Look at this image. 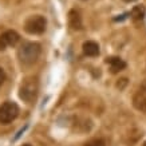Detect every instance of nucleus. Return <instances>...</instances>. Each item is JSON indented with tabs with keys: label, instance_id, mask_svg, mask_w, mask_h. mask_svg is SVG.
Listing matches in <instances>:
<instances>
[{
	"label": "nucleus",
	"instance_id": "6e6552de",
	"mask_svg": "<svg viewBox=\"0 0 146 146\" xmlns=\"http://www.w3.org/2000/svg\"><path fill=\"white\" fill-rule=\"evenodd\" d=\"M68 23H70V27L74 28V30H80L82 28V18L78 11L75 9H71L70 13H68Z\"/></svg>",
	"mask_w": 146,
	"mask_h": 146
},
{
	"label": "nucleus",
	"instance_id": "4468645a",
	"mask_svg": "<svg viewBox=\"0 0 146 146\" xmlns=\"http://www.w3.org/2000/svg\"><path fill=\"white\" fill-rule=\"evenodd\" d=\"M125 3H133V1H135V0H123Z\"/></svg>",
	"mask_w": 146,
	"mask_h": 146
},
{
	"label": "nucleus",
	"instance_id": "9d476101",
	"mask_svg": "<svg viewBox=\"0 0 146 146\" xmlns=\"http://www.w3.org/2000/svg\"><path fill=\"white\" fill-rule=\"evenodd\" d=\"M146 15V8L143 5H135L131 11H130V16L134 20H142Z\"/></svg>",
	"mask_w": 146,
	"mask_h": 146
},
{
	"label": "nucleus",
	"instance_id": "ddd939ff",
	"mask_svg": "<svg viewBox=\"0 0 146 146\" xmlns=\"http://www.w3.org/2000/svg\"><path fill=\"white\" fill-rule=\"evenodd\" d=\"M4 79H5V72H4V70L0 67V86L4 83Z\"/></svg>",
	"mask_w": 146,
	"mask_h": 146
},
{
	"label": "nucleus",
	"instance_id": "f03ea898",
	"mask_svg": "<svg viewBox=\"0 0 146 146\" xmlns=\"http://www.w3.org/2000/svg\"><path fill=\"white\" fill-rule=\"evenodd\" d=\"M47 20L42 15H34L30 16L24 22V31L30 35H42L46 31Z\"/></svg>",
	"mask_w": 146,
	"mask_h": 146
},
{
	"label": "nucleus",
	"instance_id": "9b49d317",
	"mask_svg": "<svg viewBox=\"0 0 146 146\" xmlns=\"http://www.w3.org/2000/svg\"><path fill=\"white\" fill-rule=\"evenodd\" d=\"M84 146H106L105 141L101 139V138H97V139H91L90 142H87Z\"/></svg>",
	"mask_w": 146,
	"mask_h": 146
},
{
	"label": "nucleus",
	"instance_id": "2eb2a0df",
	"mask_svg": "<svg viewBox=\"0 0 146 146\" xmlns=\"http://www.w3.org/2000/svg\"><path fill=\"white\" fill-rule=\"evenodd\" d=\"M23 146H31V145H23Z\"/></svg>",
	"mask_w": 146,
	"mask_h": 146
},
{
	"label": "nucleus",
	"instance_id": "20e7f679",
	"mask_svg": "<svg viewBox=\"0 0 146 146\" xmlns=\"http://www.w3.org/2000/svg\"><path fill=\"white\" fill-rule=\"evenodd\" d=\"M19 115V106L15 102H4L0 106V125H9Z\"/></svg>",
	"mask_w": 146,
	"mask_h": 146
},
{
	"label": "nucleus",
	"instance_id": "1a4fd4ad",
	"mask_svg": "<svg viewBox=\"0 0 146 146\" xmlns=\"http://www.w3.org/2000/svg\"><path fill=\"white\" fill-rule=\"evenodd\" d=\"M133 105L137 110L146 113V95L142 93H137L133 98Z\"/></svg>",
	"mask_w": 146,
	"mask_h": 146
},
{
	"label": "nucleus",
	"instance_id": "0eeeda50",
	"mask_svg": "<svg viewBox=\"0 0 146 146\" xmlns=\"http://www.w3.org/2000/svg\"><path fill=\"white\" fill-rule=\"evenodd\" d=\"M82 50H83V54L86 56H98L101 50H99V44L94 40H87L84 42L83 46H82Z\"/></svg>",
	"mask_w": 146,
	"mask_h": 146
},
{
	"label": "nucleus",
	"instance_id": "39448f33",
	"mask_svg": "<svg viewBox=\"0 0 146 146\" xmlns=\"http://www.w3.org/2000/svg\"><path fill=\"white\" fill-rule=\"evenodd\" d=\"M20 40V36L16 31L13 30H8V31L3 32L0 35V51H4L8 47H13L18 44V42Z\"/></svg>",
	"mask_w": 146,
	"mask_h": 146
},
{
	"label": "nucleus",
	"instance_id": "7ed1b4c3",
	"mask_svg": "<svg viewBox=\"0 0 146 146\" xmlns=\"http://www.w3.org/2000/svg\"><path fill=\"white\" fill-rule=\"evenodd\" d=\"M38 95V82L34 78L26 79L20 84V89H19V97L20 99H23L27 103H31Z\"/></svg>",
	"mask_w": 146,
	"mask_h": 146
},
{
	"label": "nucleus",
	"instance_id": "dca6fc26",
	"mask_svg": "<svg viewBox=\"0 0 146 146\" xmlns=\"http://www.w3.org/2000/svg\"><path fill=\"white\" fill-rule=\"evenodd\" d=\"M143 146H146V142H145V143H143Z\"/></svg>",
	"mask_w": 146,
	"mask_h": 146
},
{
	"label": "nucleus",
	"instance_id": "423d86ee",
	"mask_svg": "<svg viewBox=\"0 0 146 146\" xmlns=\"http://www.w3.org/2000/svg\"><path fill=\"white\" fill-rule=\"evenodd\" d=\"M106 63L107 64H110V70L113 74H117V72H119V71L125 70L126 68V62L122 60L121 58L118 56H110L106 59Z\"/></svg>",
	"mask_w": 146,
	"mask_h": 146
},
{
	"label": "nucleus",
	"instance_id": "f257e3e1",
	"mask_svg": "<svg viewBox=\"0 0 146 146\" xmlns=\"http://www.w3.org/2000/svg\"><path fill=\"white\" fill-rule=\"evenodd\" d=\"M42 46L38 42H24L18 48V59L24 66H31L38 60Z\"/></svg>",
	"mask_w": 146,
	"mask_h": 146
},
{
	"label": "nucleus",
	"instance_id": "f8f14e48",
	"mask_svg": "<svg viewBox=\"0 0 146 146\" xmlns=\"http://www.w3.org/2000/svg\"><path fill=\"white\" fill-rule=\"evenodd\" d=\"M27 127H28V125H26V126H24L23 129H20V130L18 131V134L15 135V138H13V141H16V139H19V137H20V135H22V134L24 133V131H26V129H27Z\"/></svg>",
	"mask_w": 146,
	"mask_h": 146
}]
</instances>
